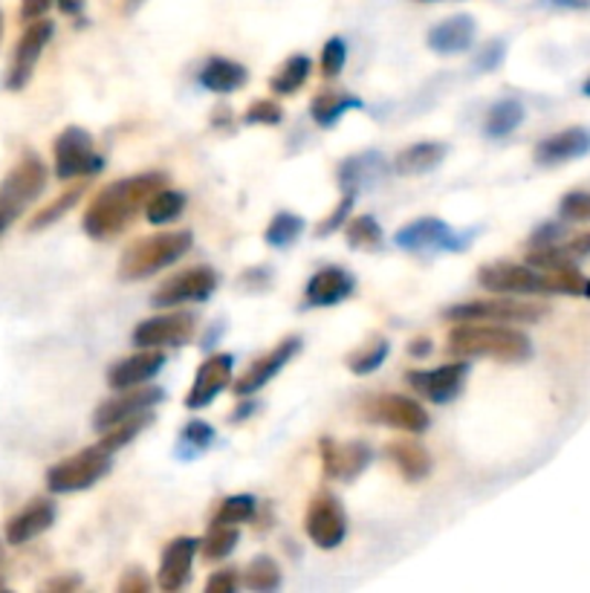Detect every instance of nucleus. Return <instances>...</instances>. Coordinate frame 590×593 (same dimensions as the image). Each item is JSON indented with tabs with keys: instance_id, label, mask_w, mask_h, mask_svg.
I'll list each match as a JSON object with an SVG mask.
<instances>
[{
	"instance_id": "nucleus-4",
	"label": "nucleus",
	"mask_w": 590,
	"mask_h": 593,
	"mask_svg": "<svg viewBox=\"0 0 590 593\" xmlns=\"http://www.w3.org/2000/svg\"><path fill=\"white\" fill-rule=\"evenodd\" d=\"M46 185V169L39 157H23L0 185V235L15 224L18 217L39 201Z\"/></svg>"
},
{
	"instance_id": "nucleus-57",
	"label": "nucleus",
	"mask_w": 590,
	"mask_h": 593,
	"mask_svg": "<svg viewBox=\"0 0 590 593\" xmlns=\"http://www.w3.org/2000/svg\"><path fill=\"white\" fill-rule=\"evenodd\" d=\"M582 90H584V96H590V78H588V82H584Z\"/></svg>"
},
{
	"instance_id": "nucleus-3",
	"label": "nucleus",
	"mask_w": 590,
	"mask_h": 593,
	"mask_svg": "<svg viewBox=\"0 0 590 593\" xmlns=\"http://www.w3.org/2000/svg\"><path fill=\"white\" fill-rule=\"evenodd\" d=\"M194 238L189 229L174 231H157L148 238H139L137 244L125 249L119 258V278L122 281H142L151 278L153 272L165 270L171 263H176L189 249H192Z\"/></svg>"
},
{
	"instance_id": "nucleus-23",
	"label": "nucleus",
	"mask_w": 590,
	"mask_h": 593,
	"mask_svg": "<svg viewBox=\"0 0 590 593\" xmlns=\"http://www.w3.org/2000/svg\"><path fill=\"white\" fill-rule=\"evenodd\" d=\"M590 151V133L584 128H568L553 133L536 145L538 165H561V162L579 160Z\"/></svg>"
},
{
	"instance_id": "nucleus-9",
	"label": "nucleus",
	"mask_w": 590,
	"mask_h": 593,
	"mask_svg": "<svg viewBox=\"0 0 590 593\" xmlns=\"http://www.w3.org/2000/svg\"><path fill=\"white\" fill-rule=\"evenodd\" d=\"M53 21H46V18H39V21H32L23 35L18 39L15 53H12V64H9L7 73V87L9 90H23V87L30 85L32 73L39 67L41 53L46 50L50 39H53Z\"/></svg>"
},
{
	"instance_id": "nucleus-2",
	"label": "nucleus",
	"mask_w": 590,
	"mask_h": 593,
	"mask_svg": "<svg viewBox=\"0 0 590 593\" xmlns=\"http://www.w3.org/2000/svg\"><path fill=\"white\" fill-rule=\"evenodd\" d=\"M446 351L458 359H498V363H524L533 356L527 333L509 324L463 322L449 333Z\"/></svg>"
},
{
	"instance_id": "nucleus-34",
	"label": "nucleus",
	"mask_w": 590,
	"mask_h": 593,
	"mask_svg": "<svg viewBox=\"0 0 590 593\" xmlns=\"http://www.w3.org/2000/svg\"><path fill=\"white\" fill-rule=\"evenodd\" d=\"M522 122H524L522 101L515 99L498 101V105L490 110V116H486V133H490V137H506V133H513Z\"/></svg>"
},
{
	"instance_id": "nucleus-19",
	"label": "nucleus",
	"mask_w": 590,
	"mask_h": 593,
	"mask_svg": "<svg viewBox=\"0 0 590 593\" xmlns=\"http://www.w3.org/2000/svg\"><path fill=\"white\" fill-rule=\"evenodd\" d=\"M200 541L197 539H174L162 553L160 571H157V585L162 587L165 593H174L180 587L189 585V579H192V564H194V553H197Z\"/></svg>"
},
{
	"instance_id": "nucleus-20",
	"label": "nucleus",
	"mask_w": 590,
	"mask_h": 593,
	"mask_svg": "<svg viewBox=\"0 0 590 593\" xmlns=\"http://www.w3.org/2000/svg\"><path fill=\"white\" fill-rule=\"evenodd\" d=\"M162 365H165V354H162L160 347H142V354L119 359V363L108 370V382L116 391L142 386V382H151V379L160 374Z\"/></svg>"
},
{
	"instance_id": "nucleus-36",
	"label": "nucleus",
	"mask_w": 590,
	"mask_h": 593,
	"mask_svg": "<svg viewBox=\"0 0 590 593\" xmlns=\"http://www.w3.org/2000/svg\"><path fill=\"white\" fill-rule=\"evenodd\" d=\"M345 238L347 244H351L353 249H365V252H376V249L383 247V229H379V224H376L374 217L365 215V217H356V220H351L345 229Z\"/></svg>"
},
{
	"instance_id": "nucleus-10",
	"label": "nucleus",
	"mask_w": 590,
	"mask_h": 593,
	"mask_svg": "<svg viewBox=\"0 0 590 593\" xmlns=\"http://www.w3.org/2000/svg\"><path fill=\"white\" fill-rule=\"evenodd\" d=\"M217 290V272L212 267H192L169 278L165 284L153 293V308H180L189 301H206Z\"/></svg>"
},
{
	"instance_id": "nucleus-5",
	"label": "nucleus",
	"mask_w": 590,
	"mask_h": 593,
	"mask_svg": "<svg viewBox=\"0 0 590 593\" xmlns=\"http://www.w3.org/2000/svg\"><path fill=\"white\" fill-rule=\"evenodd\" d=\"M110 457L114 455L101 443L82 449V452H76L67 461L55 463L53 470L46 472V489L55 495L90 489L93 484H99L110 472Z\"/></svg>"
},
{
	"instance_id": "nucleus-59",
	"label": "nucleus",
	"mask_w": 590,
	"mask_h": 593,
	"mask_svg": "<svg viewBox=\"0 0 590 593\" xmlns=\"http://www.w3.org/2000/svg\"><path fill=\"white\" fill-rule=\"evenodd\" d=\"M0 35H3V15H0Z\"/></svg>"
},
{
	"instance_id": "nucleus-41",
	"label": "nucleus",
	"mask_w": 590,
	"mask_h": 593,
	"mask_svg": "<svg viewBox=\"0 0 590 593\" xmlns=\"http://www.w3.org/2000/svg\"><path fill=\"white\" fill-rule=\"evenodd\" d=\"M185 208V197L180 192H169V188H160L153 194L146 206V215L151 224H171L174 217H180V212Z\"/></svg>"
},
{
	"instance_id": "nucleus-25",
	"label": "nucleus",
	"mask_w": 590,
	"mask_h": 593,
	"mask_svg": "<svg viewBox=\"0 0 590 593\" xmlns=\"http://www.w3.org/2000/svg\"><path fill=\"white\" fill-rule=\"evenodd\" d=\"M472 41H475V21L469 15L449 18L429 32V46L440 55L466 53Z\"/></svg>"
},
{
	"instance_id": "nucleus-31",
	"label": "nucleus",
	"mask_w": 590,
	"mask_h": 593,
	"mask_svg": "<svg viewBox=\"0 0 590 593\" xmlns=\"http://www.w3.org/2000/svg\"><path fill=\"white\" fill-rule=\"evenodd\" d=\"M362 108L360 99H353V96H345V93H319L310 105V114L322 128H330V125H336L347 110Z\"/></svg>"
},
{
	"instance_id": "nucleus-49",
	"label": "nucleus",
	"mask_w": 590,
	"mask_h": 593,
	"mask_svg": "<svg viewBox=\"0 0 590 593\" xmlns=\"http://www.w3.org/2000/svg\"><path fill=\"white\" fill-rule=\"evenodd\" d=\"M235 587H238V573L235 571H217L206 582L208 593H235Z\"/></svg>"
},
{
	"instance_id": "nucleus-17",
	"label": "nucleus",
	"mask_w": 590,
	"mask_h": 593,
	"mask_svg": "<svg viewBox=\"0 0 590 593\" xmlns=\"http://www.w3.org/2000/svg\"><path fill=\"white\" fill-rule=\"evenodd\" d=\"M319 452H322L324 472L330 478L353 481L362 470H368L371 463V449L360 440H351V443H336V440L324 438L319 443Z\"/></svg>"
},
{
	"instance_id": "nucleus-46",
	"label": "nucleus",
	"mask_w": 590,
	"mask_h": 593,
	"mask_svg": "<svg viewBox=\"0 0 590 593\" xmlns=\"http://www.w3.org/2000/svg\"><path fill=\"white\" fill-rule=\"evenodd\" d=\"M559 215L565 220H588L590 217V194L584 192H570L561 197Z\"/></svg>"
},
{
	"instance_id": "nucleus-8",
	"label": "nucleus",
	"mask_w": 590,
	"mask_h": 593,
	"mask_svg": "<svg viewBox=\"0 0 590 593\" xmlns=\"http://www.w3.org/2000/svg\"><path fill=\"white\" fill-rule=\"evenodd\" d=\"M304 530L315 548L322 550L339 548L347 536V518L342 504H339L330 493L313 495V502L307 507Z\"/></svg>"
},
{
	"instance_id": "nucleus-6",
	"label": "nucleus",
	"mask_w": 590,
	"mask_h": 593,
	"mask_svg": "<svg viewBox=\"0 0 590 593\" xmlns=\"http://www.w3.org/2000/svg\"><path fill=\"white\" fill-rule=\"evenodd\" d=\"M550 313L547 304L536 301H518V299H490V301H463L454 304L443 313L452 322H495V324H536Z\"/></svg>"
},
{
	"instance_id": "nucleus-14",
	"label": "nucleus",
	"mask_w": 590,
	"mask_h": 593,
	"mask_svg": "<svg viewBox=\"0 0 590 593\" xmlns=\"http://www.w3.org/2000/svg\"><path fill=\"white\" fill-rule=\"evenodd\" d=\"M478 284L490 293H545V272L529 263H490L478 272Z\"/></svg>"
},
{
	"instance_id": "nucleus-55",
	"label": "nucleus",
	"mask_w": 590,
	"mask_h": 593,
	"mask_svg": "<svg viewBox=\"0 0 590 593\" xmlns=\"http://www.w3.org/2000/svg\"><path fill=\"white\" fill-rule=\"evenodd\" d=\"M556 7H565V9H588L590 0H553Z\"/></svg>"
},
{
	"instance_id": "nucleus-52",
	"label": "nucleus",
	"mask_w": 590,
	"mask_h": 593,
	"mask_svg": "<svg viewBox=\"0 0 590 593\" xmlns=\"http://www.w3.org/2000/svg\"><path fill=\"white\" fill-rule=\"evenodd\" d=\"M561 224H545L533 235V247H545V244H559Z\"/></svg>"
},
{
	"instance_id": "nucleus-53",
	"label": "nucleus",
	"mask_w": 590,
	"mask_h": 593,
	"mask_svg": "<svg viewBox=\"0 0 590 593\" xmlns=\"http://www.w3.org/2000/svg\"><path fill=\"white\" fill-rule=\"evenodd\" d=\"M78 585H82V579L78 576H58V579H50V582H46V591L69 593V591H76Z\"/></svg>"
},
{
	"instance_id": "nucleus-12",
	"label": "nucleus",
	"mask_w": 590,
	"mask_h": 593,
	"mask_svg": "<svg viewBox=\"0 0 590 593\" xmlns=\"http://www.w3.org/2000/svg\"><path fill=\"white\" fill-rule=\"evenodd\" d=\"M162 397H165L162 388L146 386V382H142V386L125 388L119 397L101 402L96 414H93V425H96V432H108V429L119 425L122 420H128V417L139 414V411L157 409V402H162Z\"/></svg>"
},
{
	"instance_id": "nucleus-29",
	"label": "nucleus",
	"mask_w": 590,
	"mask_h": 593,
	"mask_svg": "<svg viewBox=\"0 0 590 593\" xmlns=\"http://www.w3.org/2000/svg\"><path fill=\"white\" fill-rule=\"evenodd\" d=\"M385 171V162L379 154H360L351 157V160L342 162V169H339V183L345 192H360L368 183H374L379 174Z\"/></svg>"
},
{
	"instance_id": "nucleus-37",
	"label": "nucleus",
	"mask_w": 590,
	"mask_h": 593,
	"mask_svg": "<svg viewBox=\"0 0 590 593\" xmlns=\"http://www.w3.org/2000/svg\"><path fill=\"white\" fill-rule=\"evenodd\" d=\"M82 197H85V183H78V185H73V188H67V192H64L62 197H55V201L50 203V206H44L39 212V215L32 217L30 231H39V229H46V226H53L55 220H58L62 215H67L69 208L76 206V203L82 201Z\"/></svg>"
},
{
	"instance_id": "nucleus-15",
	"label": "nucleus",
	"mask_w": 590,
	"mask_h": 593,
	"mask_svg": "<svg viewBox=\"0 0 590 593\" xmlns=\"http://www.w3.org/2000/svg\"><path fill=\"white\" fill-rule=\"evenodd\" d=\"M469 377V363H449L443 368L431 370H408V386H415L417 393H422L431 402H452Z\"/></svg>"
},
{
	"instance_id": "nucleus-16",
	"label": "nucleus",
	"mask_w": 590,
	"mask_h": 593,
	"mask_svg": "<svg viewBox=\"0 0 590 593\" xmlns=\"http://www.w3.org/2000/svg\"><path fill=\"white\" fill-rule=\"evenodd\" d=\"M299 351H301V339L299 336H290V339H285L281 345L272 347L269 354L258 356V359L246 368L244 377L235 382V393H238V397H249V393L261 391L269 379L278 377V374L285 370V365L292 363V359L299 356Z\"/></svg>"
},
{
	"instance_id": "nucleus-48",
	"label": "nucleus",
	"mask_w": 590,
	"mask_h": 593,
	"mask_svg": "<svg viewBox=\"0 0 590 593\" xmlns=\"http://www.w3.org/2000/svg\"><path fill=\"white\" fill-rule=\"evenodd\" d=\"M151 587L148 576L139 568H131V571H125V576L119 579V593H146Z\"/></svg>"
},
{
	"instance_id": "nucleus-7",
	"label": "nucleus",
	"mask_w": 590,
	"mask_h": 593,
	"mask_svg": "<svg viewBox=\"0 0 590 593\" xmlns=\"http://www.w3.org/2000/svg\"><path fill=\"white\" fill-rule=\"evenodd\" d=\"M55 177L73 180V177H93L101 171V157L93 151V137L82 128H67L55 139Z\"/></svg>"
},
{
	"instance_id": "nucleus-35",
	"label": "nucleus",
	"mask_w": 590,
	"mask_h": 593,
	"mask_svg": "<svg viewBox=\"0 0 590 593\" xmlns=\"http://www.w3.org/2000/svg\"><path fill=\"white\" fill-rule=\"evenodd\" d=\"M388 351H391L388 339H374L371 345L360 347V351H353V354L347 356V368H351L356 377H368V374L383 368V363L388 359Z\"/></svg>"
},
{
	"instance_id": "nucleus-22",
	"label": "nucleus",
	"mask_w": 590,
	"mask_h": 593,
	"mask_svg": "<svg viewBox=\"0 0 590 593\" xmlns=\"http://www.w3.org/2000/svg\"><path fill=\"white\" fill-rule=\"evenodd\" d=\"M397 247L403 249H463L460 238L438 217H422L397 231Z\"/></svg>"
},
{
	"instance_id": "nucleus-24",
	"label": "nucleus",
	"mask_w": 590,
	"mask_h": 593,
	"mask_svg": "<svg viewBox=\"0 0 590 593\" xmlns=\"http://www.w3.org/2000/svg\"><path fill=\"white\" fill-rule=\"evenodd\" d=\"M353 293V278L342 267H328L319 270L307 281L304 299L310 308H333Z\"/></svg>"
},
{
	"instance_id": "nucleus-38",
	"label": "nucleus",
	"mask_w": 590,
	"mask_h": 593,
	"mask_svg": "<svg viewBox=\"0 0 590 593\" xmlns=\"http://www.w3.org/2000/svg\"><path fill=\"white\" fill-rule=\"evenodd\" d=\"M238 539H240L238 525H212L206 539L200 541V550H203L206 559L217 562V559H226V556L235 550Z\"/></svg>"
},
{
	"instance_id": "nucleus-44",
	"label": "nucleus",
	"mask_w": 590,
	"mask_h": 593,
	"mask_svg": "<svg viewBox=\"0 0 590 593\" xmlns=\"http://www.w3.org/2000/svg\"><path fill=\"white\" fill-rule=\"evenodd\" d=\"M345 58H347L345 41L330 39L322 50V62H319V67H322V73L328 78H336L339 73H342V67H345Z\"/></svg>"
},
{
	"instance_id": "nucleus-39",
	"label": "nucleus",
	"mask_w": 590,
	"mask_h": 593,
	"mask_svg": "<svg viewBox=\"0 0 590 593\" xmlns=\"http://www.w3.org/2000/svg\"><path fill=\"white\" fill-rule=\"evenodd\" d=\"M301 231H304V220L299 215H290V212H281L269 220L267 231H264V238H267L269 247L285 249L290 247L292 240L301 238Z\"/></svg>"
},
{
	"instance_id": "nucleus-27",
	"label": "nucleus",
	"mask_w": 590,
	"mask_h": 593,
	"mask_svg": "<svg viewBox=\"0 0 590 593\" xmlns=\"http://www.w3.org/2000/svg\"><path fill=\"white\" fill-rule=\"evenodd\" d=\"M385 452H388V457H391L394 466H397L403 478H408V481L429 478L431 455H429V449L420 446L417 440H394L391 446L385 449Z\"/></svg>"
},
{
	"instance_id": "nucleus-45",
	"label": "nucleus",
	"mask_w": 590,
	"mask_h": 593,
	"mask_svg": "<svg viewBox=\"0 0 590 593\" xmlns=\"http://www.w3.org/2000/svg\"><path fill=\"white\" fill-rule=\"evenodd\" d=\"M281 119H285V110L278 108L272 99L253 101L244 116V122H249V125H278Z\"/></svg>"
},
{
	"instance_id": "nucleus-42",
	"label": "nucleus",
	"mask_w": 590,
	"mask_h": 593,
	"mask_svg": "<svg viewBox=\"0 0 590 593\" xmlns=\"http://www.w3.org/2000/svg\"><path fill=\"white\" fill-rule=\"evenodd\" d=\"M255 516V498L253 495H232L223 498L221 507L212 516V525H244Z\"/></svg>"
},
{
	"instance_id": "nucleus-32",
	"label": "nucleus",
	"mask_w": 590,
	"mask_h": 593,
	"mask_svg": "<svg viewBox=\"0 0 590 593\" xmlns=\"http://www.w3.org/2000/svg\"><path fill=\"white\" fill-rule=\"evenodd\" d=\"M153 423V409H146V411H139V414L128 417V420H122L119 425H114V429H108V432H101L105 438L99 440L101 446L108 449L110 455L114 452H119L122 446H128L133 438H139V434L146 432L148 425Z\"/></svg>"
},
{
	"instance_id": "nucleus-40",
	"label": "nucleus",
	"mask_w": 590,
	"mask_h": 593,
	"mask_svg": "<svg viewBox=\"0 0 590 593\" xmlns=\"http://www.w3.org/2000/svg\"><path fill=\"white\" fill-rule=\"evenodd\" d=\"M244 582L249 591H276L281 585V571H278V564L269 559V556H258L249 562L244 573Z\"/></svg>"
},
{
	"instance_id": "nucleus-18",
	"label": "nucleus",
	"mask_w": 590,
	"mask_h": 593,
	"mask_svg": "<svg viewBox=\"0 0 590 593\" xmlns=\"http://www.w3.org/2000/svg\"><path fill=\"white\" fill-rule=\"evenodd\" d=\"M226 386H232V356H208L206 363L197 368V377H194L192 391L185 397V406H189V409H206L217 393L226 391Z\"/></svg>"
},
{
	"instance_id": "nucleus-43",
	"label": "nucleus",
	"mask_w": 590,
	"mask_h": 593,
	"mask_svg": "<svg viewBox=\"0 0 590 593\" xmlns=\"http://www.w3.org/2000/svg\"><path fill=\"white\" fill-rule=\"evenodd\" d=\"M212 440H215V429L203 423V420H192V423H185V429L180 432V452H183V457L203 455V452L212 446Z\"/></svg>"
},
{
	"instance_id": "nucleus-54",
	"label": "nucleus",
	"mask_w": 590,
	"mask_h": 593,
	"mask_svg": "<svg viewBox=\"0 0 590 593\" xmlns=\"http://www.w3.org/2000/svg\"><path fill=\"white\" fill-rule=\"evenodd\" d=\"M431 351V342L426 339V336H420V339H415L411 345H408V354L411 356H426Z\"/></svg>"
},
{
	"instance_id": "nucleus-56",
	"label": "nucleus",
	"mask_w": 590,
	"mask_h": 593,
	"mask_svg": "<svg viewBox=\"0 0 590 593\" xmlns=\"http://www.w3.org/2000/svg\"><path fill=\"white\" fill-rule=\"evenodd\" d=\"M82 3H85V0H58V7H62L64 12H69V15H76Z\"/></svg>"
},
{
	"instance_id": "nucleus-51",
	"label": "nucleus",
	"mask_w": 590,
	"mask_h": 593,
	"mask_svg": "<svg viewBox=\"0 0 590 593\" xmlns=\"http://www.w3.org/2000/svg\"><path fill=\"white\" fill-rule=\"evenodd\" d=\"M561 247L568 249L570 258H588L590 255V231H582V235H576V238H570L568 244H561Z\"/></svg>"
},
{
	"instance_id": "nucleus-11",
	"label": "nucleus",
	"mask_w": 590,
	"mask_h": 593,
	"mask_svg": "<svg viewBox=\"0 0 590 593\" xmlns=\"http://www.w3.org/2000/svg\"><path fill=\"white\" fill-rule=\"evenodd\" d=\"M197 331V316L189 310L169 313V316H153L137 324L133 331V345L137 347H180L192 339Z\"/></svg>"
},
{
	"instance_id": "nucleus-47",
	"label": "nucleus",
	"mask_w": 590,
	"mask_h": 593,
	"mask_svg": "<svg viewBox=\"0 0 590 593\" xmlns=\"http://www.w3.org/2000/svg\"><path fill=\"white\" fill-rule=\"evenodd\" d=\"M353 203H356V192H345V197L339 201V206L330 212L328 217H324V224L319 226V238H328V235H333V231L339 229V226L345 224L347 215H351Z\"/></svg>"
},
{
	"instance_id": "nucleus-58",
	"label": "nucleus",
	"mask_w": 590,
	"mask_h": 593,
	"mask_svg": "<svg viewBox=\"0 0 590 593\" xmlns=\"http://www.w3.org/2000/svg\"><path fill=\"white\" fill-rule=\"evenodd\" d=\"M137 3H139V0H128V7H137Z\"/></svg>"
},
{
	"instance_id": "nucleus-33",
	"label": "nucleus",
	"mask_w": 590,
	"mask_h": 593,
	"mask_svg": "<svg viewBox=\"0 0 590 593\" xmlns=\"http://www.w3.org/2000/svg\"><path fill=\"white\" fill-rule=\"evenodd\" d=\"M307 76H310V58H307V55H292V58L285 62V67L272 76L269 85H272V90H276L278 96H290V93L304 87Z\"/></svg>"
},
{
	"instance_id": "nucleus-26",
	"label": "nucleus",
	"mask_w": 590,
	"mask_h": 593,
	"mask_svg": "<svg viewBox=\"0 0 590 593\" xmlns=\"http://www.w3.org/2000/svg\"><path fill=\"white\" fill-rule=\"evenodd\" d=\"M446 151L449 148L443 142H417V145L399 151L397 160H394V171L399 177H420V174H429L446 160Z\"/></svg>"
},
{
	"instance_id": "nucleus-13",
	"label": "nucleus",
	"mask_w": 590,
	"mask_h": 593,
	"mask_svg": "<svg viewBox=\"0 0 590 593\" xmlns=\"http://www.w3.org/2000/svg\"><path fill=\"white\" fill-rule=\"evenodd\" d=\"M368 417L376 423L394 425V429H403V432L422 434L431 425L429 411L422 409L420 402L406 397V393H383L376 397L368 406Z\"/></svg>"
},
{
	"instance_id": "nucleus-50",
	"label": "nucleus",
	"mask_w": 590,
	"mask_h": 593,
	"mask_svg": "<svg viewBox=\"0 0 590 593\" xmlns=\"http://www.w3.org/2000/svg\"><path fill=\"white\" fill-rule=\"evenodd\" d=\"M50 3H53V0H21V18L26 23L39 21V18L46 15Z\"/></svg>"
},
{
	"instance_id": "nucleus-60",
	"label": "nucleus",
	"mask_w": 590,
	"mask_h": 593,
	"mask_svg": "<svg viewBox=\"0 0 590 593\" xmlns=\"http://www.w3.org/2000/svg\"><path fill=\"white\" fill-rule=\"evenodd\" d=\"M0 564H3V548H0Z\"/></svg>"
},
{
	"instance_id": "nucleus-30",
	"label": "nucleus",
	"mask_w": 590,
	"mask_h": 593,
	"mask_svg": "<svg viewBox=\"0 0 590 593\" xmlns=\"http://www.w3.org/2000/svg\"><path fill=\"white\" fill-rule=\"evenodd\" d=\"M545 293L556 295H579V299H590V278L584 272L576 270V263H565L559 270L545 272Z\"/></svg>"
},
{
	"instance_id": "nucleus-28",
	"label": "nucleus",
	"mask_w": 590,
	"mask_h": 593,
	"mask_svg": "<svg viewBox=\"0 0 590 593\" xmlns=\"http://www.w3.org/2000/svg\"><path fill=\"white\" fill-rule=\"evenodd\" d=\"M246 78L249 73L244 64L229 62V58H212L200 73V85L212 93H235L246 85Z\"/></svg>"
},
{
	"instance_id": "nucleus-1",
	"label": "nucleus",
	"mask_w": 590,
	"mask_h": 593,
	"mask_svg": "<svg viewBox=\"0 0 590 593\" xmlns=\"http://www.w3.org/2000/svg\"><path fill=\"white\" fill-rule=\"evenodd\" d=\"M165 188L162 174H139L105 185L85 212V231L93 240H110L128 229L153 194Z\"/></svg>"
},
{
	"instance_id": "nucleus-21",
	"label": "nucleus",
	"mask_w": 590,
	"mask_h": 593,
	"mask_svg": "<svg viewBox=\"0 0 590 593\" xmlns=\"http://www.w3.org/2000/svg\"><path fill=\"white\" fill-rule=\"evenodd\" d=\"M55 521V504L46 502V498H35L32 504L12 516L7 521V541L12 548H21L26 541L39 539L41 532H46Z\"/></svg>"
}]
</instances>
